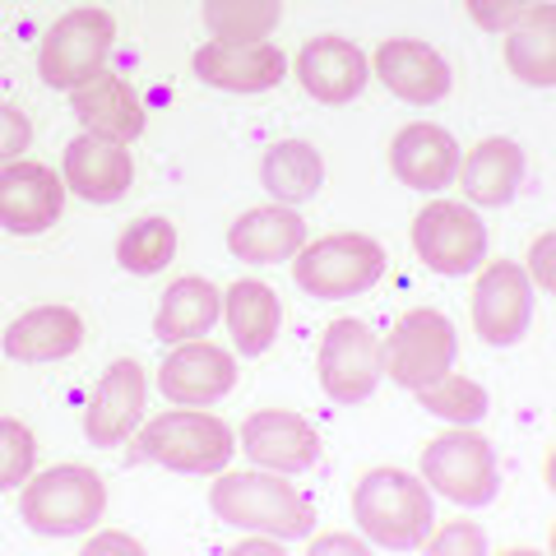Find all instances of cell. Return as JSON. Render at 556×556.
Wrapping results in <instances>:
<instances>
[{
  "label": "cell",
  "instance_id": "obj_16",
  "mask_svg": "<svg viewBox=\"0 0 556 556\" xmlns=\"http://www.w3.org/2000/svg\"><path fill=\"white\" fill-rule=\"evenodd\" d=\"M190 65L223 93H269L288 79V56L274 42H204Z\"/></svg>",
  "mask_w": 556,
  "mask_h": 556
},
{
  "label": "cell",
  "instance_id": "obj_10",
  "mask_svg": "<svg viewBox=\"0 0 556 556\" xmlns=\"http://www.w3.org/2000/svg\"><path fill=\"white\" fill-rule=\"evenodd\" d=\"M320 390L334 404H362L380 386V334L367 320H334L320 339Z\"/></svg>",
  "mask_w": 556,
  "mask_h": 556
},
{
  "label": "cell",
  "instance_id": "obj_21",
  "mask_svg": "<svg viewBox=\"0 0 556 556\" xmlns=\"http://www.w3.org/2000/svg\"><path fill=\"white\" fill-rule=\"evenodd\" d=\"M70 112L89 135L116 139V144H130V139L144 135V102L126 79L108 75V70L70 93Z\"/></svg>",
  "mask_w": 556,
  "mask_h": 556
},
{
  "label": "cell",
  "instance_id": "obj_25",
  "mask_svg": "<svg viewBox=\"0 0 556 556\" xmlns=\"http://www.w3.org/2000/svg\"><path fill=\"white\" fill-rule=\"evenodd\" d=\"M84 343V320L70 306H33L5 329V353L14 362H61Z\"/></svg>",
  "mask_w": 556,
  "mask_h": 556
},
{
  "label": "cell",
  "instance_id": "obj_1",
  "mask_svg": "<svg viewBox=\"0 0 556 556\" xmlns=\"http://www.w3.org/2000/svg\"><path fill=\"white\" fill-rule=\"evenodd\" d=\"M353 519L371 547L417 552L427 543V533L437 529L431 486L417 473H404V468H371L353 486Z\"/></svg>",
  "mask_w": 556,
  "mask_h": 556
},
{
  "label": "cell",
  "instance_id": "obj_2",
  "mask_svg": "<svg viewBox=\"0 0 556 556\" xmlns=\"http://www.w3.org/2000/svg\"><path fill=\"white\" fill-rule=\"evenodd\" d=\"M208 510L241 533H269L283 538V543L316 533V506L292 482H283V473H269V468H260V473H223L208 486Z\"/></svg>",
  "mask_w": 556,
  "mask_h": 556
},
{
  "label": "cell",
  "instance_id": "obj_22",
  "mask_svg": "<svg viewBox=\"0 0 556 556\" xmlns=\"http://www.w3.org/2000/svg\"><path fill=\"white\" fill-rule=\"evenodd\" d=\"M306 247V218L292 204H260L247 208L228 228V251L247 265H278Z\"/></svg>",
  "mask_w": 556,
  "mask_h": 556
},
{
  "label": "cell",
  "instance_id": "obj_38",
  "mask_svg": "<svg viewBox=\"0 0 556 556\" xmlns=\"http://www.w3.org/2000/svg\"><path fill=\"white\" fill-rule=\"evenodd\" d=\"M102 552H126V556H144V543L130 533H93L84 543V556H102Z\"/></svg>",
  "mask_w": 556,
  "mask_h": 556
},
{
  "label": "cell",
  "instance_id": "obj_15",
  "mask_svg": "<svg viewBox=\"0 0 556 556\" xmlns=\"http://www.w3.org/2000/svg\"><path fill=\"white\" fill-rule=\"evenodd\" d=\"M144 399H149V380L144 367L130 357H121L108 367V376L98 380V390L84 408V437L98 450H116L130 441V431L144 417Z\"/></svg>",
  "mask_w": 556,
  "mask_h": 556
},
{
  "label": "cell",
  "instance_id": "obj_4",
  "mask_svg": "<svg viewBox=\"0 0 556 556\" xmlns=\"http://www.w3.org/2000/svg\"><path fill=\"white\" fill-rule=\"evenodd\" d=\"M139 455L149 464L167 468V473H223L237 450V437L223 417L204 413V408H177L159 413L153 422L139 427Z\"/></svg>",
  "mask_w": 556,
  "mask_h": 556
},
{
  "label": "cell",
  "instance_id": "obj_24",
  "mask_svg": "<svg viewBox=\"0 0 556 556\" xmlns=\"http://www.w3.org/2000/svg\"><path fill=\"white\" fill-rule=\"evenodd\" d=\"M223 320H228L237 353L260 357V353H269L274 339H278L283 302H278V292L269 283H260V278H237V283L223 292Z\"/></svg>",
  "mask_w": 556,
  "mask_h": 556
},
{
  "label": "cell",
  "instance_id": "obj_36",
  "mask_svg": "<svg viewBox=\"0 0 556 556\" xmlns=\"http://www.w3.org/2000/svg\"><path fill=\"white\" fill-rule=\"evenodd\" d=\"M552 251H556V237L552 232H543L529 247V283H538V292H552L556 288V269H552Z\"/></svg>",
  "mask_w": 556,
  "mask_h": 556
},
{
  "label": "cell",
  "instance_id": "obj_30",
  "mask_svg": "<svg viewBox=\"0 0 556 556\" xmlns=\"http://www.w3.org/2000/svg\"><path fill=\"white\" fill-rule=\"evenodd\" d=\"M413 394L431 417H445L450 427H478L486 417V408H492V399H486V390L478 380L455 376V371H445L441 380H431V386L413 390Z\"/></svg>",
  "mask_w": 556,
  "mask_h": 556
},
{
  "label": "cell",
  "instance_id": "obj_19",
  "mask_svg": "<svg viewBox=\"0 0 556 556\" xmlns=\"http://www.w3.org/2000/svg\"><path fill=\"white\" fill-rule=\"evenodd\" d=\"M61 181H65V190H75V195L89 200V204H116L135 181L130 149L116 144V139H102V135L84 130L65 144Z\"/></svg>",
  "mask_w": 556,
  "mask_h": 556
},
{
  "label": "cell",
  "instance_id": "obj_32",
  "mask_svg": "<svg viewBox=\"0 0 556 556\" xmlns=\"http://www.w3.org/2000/svg\"><path fill=\"white\" fill-rule=\"evenodd\" d=\"M33 464H38V437L20 417H0V492L24 486Z\"/></svg>",
  "mask_w": 556,
  "mask_h": 556
},
{
  "label": "cell",
  "instance_id": "obj_5",
  "mask_svg": "<svg viewBox=\"0 0 556 556\" xmlns=\"http://www.w3.org/2000/svg\"><path fill=\"white\" fill-rule=\"evenodd\" d=\"M380 274H386V247L367 232H329L320 241H306L292 255L298 288L320 302L362 298L367 288L380 283Z\"/></svg>",
  "mask_w": 556,
  "mask_h": 556
},
{
  "label": "cell",
  "instance_id": "obj_9",
  "mask_svg": "<svg viewBox=\"0 0 556 556\" xmlns=\"http://www.w3.org/2000/svg\"><path fill=\"white\" fill-rule=\"evenodd\" d=\"M413 251L431 274L464 278L486 260V223L459 200H431L413 218Z\"/></svg>",
  "mask_w": 556,
  "mask_h": 556
},
{
  "label": "cell",
  "instance_id": "obj_20",
  "mask_svg": "<svg viewBox=\"0 0 556 556\" xmlns=\"http://www.w3.org/2000/svg\"><path fill=\"white\" fill-rule=\"evenodd\" d=\"M459 159L464 153L455 144V135L445 126H431V121H413V126L399 130L394 144H390V172L408 190H422V195L455 186Z\"/></svg>",
  "mask_w": 556,
  "mask_h": 556
},
{
  "label": "cell",
  "instance_id": "obj_14",
  "mask_svg": "<svg viewBox=\"0 0 556 556\" xmlns=\"http://www.w3.org/2000/svg\"><path fill=\"white\" fill-rule=\"evenodd\" d=\"M65 208V181L42 163H0V228L14 237H38Z\"/></svg>",
  "mask_w": 556,
  "mask_h": 556
},
{
  "label": "cell",
  "instance_id": "obj_8",
  "mask_svg": "<svg viewBox=\"0 0 556 556\" xmlns=\"http://www.w3.org/2000/svg\"><path fill=\"white\" fill-rule=\"evenodd\" d=\"M112 42H116V20L108 10L84 5V10L61 14V20L47 28L42 51H38L42 84L47 89H61V93H75L79 84H89L108 70Z\"/></svg>",
  "mask_w": 556,
  "mask_h": 556
},
{
  "label": "cell",
  "instance_id": "obj_28",
  "mask_svg": "<svg viewBox=\"0 0 556 556\" xmlns=\"http://www.w3.org/2000/svg\"><path fill=\"white\" fill-rule=\"evenodd\" d=\"M260 186L274 195V204H306L320 195L325 186V159L306 139H278L260 159Z\"/></svg>",
  "mask_w": 556,
  "mask_h": 556
},
{
  "label": "cell",
  "instance_id": "obj_34",
  "mask_svg": "<svg viewBox=\"0 0 556 556\" xmlns=\"http://www.w3.org/2000/svg\"><path fill=\"white\" fill-rule=\"evenodd\" d=\"M431 556H482L486 552V538L478 525H445V529H431L427 543H422Z\"/></svg>",
  "mask_w": 556,
  "mask_h": 556
},
{
  "label": "cell",
  "instance_id": "obj_17",
  "mask_svg": "<svg viewBox=\"0 0 556 556\" xmlns=\"http://www.w3.org/2000/svg\"><path fill=\"white\" fill-rule=\"evenodd\" d=\"M371 75L386 84V89L399 98V102H413V108H431L450 93V65L437 47L417 42V38H390L376 47L371 56Z\"/></svg>",
  "mask_w": 556,
  "mask_h": 556
},
{
  "label": "cell",
  "instance_id": "obj_33",
  "mask_svg": "<svg viewBox=\"0 0 556 556\" xmlns=\"http://www.w3.org/2000/svg\"><path fill=\"white\" fill-rule=\"evenodd\" d=\"M538 5H543V0H464L468 20H473L482 33H506Z\"/></svg>",
  "mask_w": 556,
  "mask_h": 556
},
{
  "label": "cell",
  "instance_id": "obj_26",
  "mask_svg": "<svg viewBox=\"0 0 556 556\" xmlns=\"http://www.w3.org/2000/svg\"><path fill=\"white\" fill-rule=\"evenodd\" d=\"M218 320H223V292L208 278L186 274L163 292L159 316H153V334L163 343H186V339H204Z\"/></svg>",
  "mask_w": 556,
  "mask_h": 556
},
{
  "label": "cell",
  "instance_id": "obj_39",
  "mask_svg": "<svg viewBox=\"0 0 556 556\" xmlns=\"http://www.w3.org/2000/svg\"><path fill=\"white\" fill-rule=\"evenodd\" d=\"M232 556H283V538H269V533L241 538V543L232 547Z\"/></svg>",
  "mask_w": 556,
  "mask_h": 556
},
{
  "label": "cell",
  "instance_id": "obj_23",
  "mask_svg": "<svg viewBox=\"0 0 556 556\" xmlns=\"http://www.w3.org/2000/svg\"><path fill=\"white\" fill-rule=\"evenodd\" d=\"M455 181H464V200L482 208H501L519 195L525 186V149L506 135L482 139L478 149H468V159H459Z\"/></svg>",
  "mask_w": 556,
  "mask_h": 556
},
{
  "label": "cell",
  "instance_id": "obj_35",
  "mask_svg": "<svg viewBox=\"0 0 556 556\" xmlns=\"http://www.w3.org/2000/svg\"><path fill=\"white\" fill-rule=\"evenodd\" d=\"M33 144V121L10 108V102H0V163H14L24 159V149Z\"/></svg>",
  "mask_w": 556,
  "mask_h": 556
},
{
  "label": "cell",
  "instance_id": "obj_27",
  "mask_svg": "<svg viewBox=\"0 0 556 556\" xmlns=\"http://www.w3.org/2000/svg\"><path fill=\"white\" fill-rule=\"evenodd\" d=\"M506 38V70L529 84V89H552L556 84V5L543 0L538 10H529L515 28L501 33Z\"/></svg>",
  "mask_w": 556,
  "mask_h": 556
},
{
  "label": "cell",
  "instance_id": "obj_12",
  "mask_svg": "<svg viewBox=\"0 0 556 556\" xmlns=\"http://www.w3.org/2000/svg\"><path fill=\"white\" fill-rule=\"evenodd\" d=\"M237 386V357L208 339H186L163 357L159 390L177 408H208Z\"/></svg>",
  "mask_w": 556,
  "mask_h": 556
},
{
  "label": "cell",
  "instance_id": "obj_3",
  "mask_svg": "<svg viewBox=\"0 0 556 556\" xmlns=\"http://www.w3.org/2000/svg\"><path fill=\"white\" fill-rule=\"evenodd\" d=\"M108 515V482L84 464H56L47 473H28L20 492V519L42 538L89 533Z\"/></svg>",
  "mask_w": 556,
  "mask_h": 556
},
{
  "label": "cell",
  "instance_id": "obj_37",
  "mask_svg": "<svg viewBox=\"0 0 556 556\" xmlns=\"http://www.w3.org/2000/svg\"><path fill=\"white\" fill-rule=\"evenodd\" d=\"M334 552H343V556H367L371 543H367V538H353V533H325V538H311V556H334Z\"/></svg>",
  "mask_w": 556,
  "mask_h": 556
},
{
  "label": "cell",
  "instance_id": "obj_13",
  "mask_svg": "<svg viewBox=\"0 0 556 556\" xmlns=\"http://www.w3.org/2000/svg\"><path fill=\"white\" fill-rule=\"evenodd\" d=\"M241 450L269 473H306L320 459V431L302 413L288 408H260L241 422Z\"/></svg>",
  "mask_w": 556,
  "mask_h": 556
},
{
  "label": "cell",
  "instance_id": "obj_31",
  "mask_svg": "<svg viewBox=\"0 0 556 556\" xmlns=\"http://www.w3.org/2000/svg\"><path fill=\"white\" fill-rule=\"evenodd\" d=\"M172 255H177V228H172L167 218H139V223H130V228L121 232V241H116L121 269L139 274V278L167 269Z\"/></svg>",
  "mask_w": 556,
  "mask_h": 556
},
{
  "label": "cell",
  "instance_id": "obj_29",
  "mask_svg": "<svg viewBox=\"0 0 556 556\" xmlns=\"http://www.w3.org/2000/svg\"><path fill=\"white\" fill-rule=\"evenodd\" d=\"M283 20V0H204V28L214 42H269Z\"/></svg>",
  "mask_w": 556,
  "mask_h": 556
},
{
  "label": "cell",
  "instance_id": "obj_7",
  "mask_svg": "<svg viewBox=\"0 0 556 556\" xmlns=\"http://www.w3.org/2000/svg\"><path fill=\"white\" fill-rule=\"evenodd\" d=\"M459 334L455 320L431 306H413L394 320L390 339H380V376H390L404 390H422L445 371H455Z\"/></svg>",
  "mask_w": 556,
  "mask_h": 556
},
{
  "label": "cell",
  "instance_id": "obj_6",
  "mask_svg": "<svg viewBox=\"0 0 556 556\" xmlns=\"http://www.w3.org/2000/svg\"><path fill=\"white\" fill-rule=\"evenodd\" d=\"M422 478L431 492L455 501L464 510H482L492 506L501 492V464H496V445L478 437L473 427H450L445 437L422 445Z\"/></svg>",
  "mask_w": 556,
  "mask_h": 556
},
{
  "label": "cell",
  "instance_id": "obj_11",
  "mask_svg": "<svg viewBox=\"0 0 556 556\" xmlns=\"http://www.w3.org/2000/svg\"><path fill=\"white\" fill-rule=\"evenodd\" d=\"M533 325V283L515 260H482L473 288V334L486 348H515Z\"/></svg>",
  "mask_w": 556,
  "mask_h": 556
},
{
  "label": "cell",
  "instance_id": "obj_18",
  "mask_svg": "<svg viewBox=\"0 0 556 556\" xmlns=\"http://www.w3.org/2000/svg\"><path fill=\"white\" fill-rule=\"evenodd\" d=\"M292 75H298L306 98L325 102V108H343V102H353L362 89H367L371 61H367V51L348 38H311L298 51Z\"/></svg>",
  "mask_w": 556,
  "mask_h": 556
}]
</instances>
